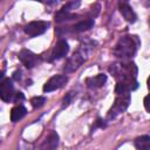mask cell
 Listing matches in <instances>:
<instances>
[{"instance_id":"cell-12","label":"cell","mask_w":150,"mask_h":150,"mask_svg":"<svg viewBox=\"0 0 150 150\" xmlns=\"http://www.w3.org/2000/svg\"><path fill=\"white\" fill-rule=\"evenodd\" d=\"M105 81H107V75H104V74H97V75H95V76H93V77L87 79L86 83H87L88 88H90V89H96V88L102 87V86L105 83Z\"/></svg>"},{"instance_id":"cell-5","label":"cell","mask_w":150,"mask_h":150,"mask_svg":"<svg viewBox=\"0 0 150 150\" xmlns=\"http://www.w3.org/2000/svg\"><path fill=\"white\" fill-rule=\"evenodd\" d=\"M68 81V77L66 75H54L53 77H50L43 86V91L45 93H49L56 89L62 88Z\"/></svg>"},{"instance_id":"cell-2","label":"cell","mask_w":150,"mask_h":150,"mask_svg":"<svg viewBox=\"0 0 150 150\" xmlns=\"http://www.w3.org/2000/svg\"><path fill=\"white\" fill-rule=\"evenodd\" d=\"M110 73L115 75V77L120 81H128V80H136L137 75V67L134 62H121L111 64L109 68Z\"/></svg>"},{"instance_id":"cell-14","label":"cell","mask_w":150,"mask_h":150,"mask_svg":"<svg viewBox=\"0 0 150 150\" xmlns=\"http://www.w3.org/2000/svg\"><path fill=\"white\" fill-rule=\"evenodd\" d=\"M135 146L137 150H150V136L144 135L135 139Z\"/></svg>"},{"instance_id":"cell-11","label":"cell","mask_w":150,"mask_h":150,"mask_svg":"<svg viewBox=\"0 0 150 150\" xmlns=\"http://www.w3.org/2000/svg\"><path fill=\"white\" fill-rule=\"evenodd\" d=\"M59 144V135L55 131H52L42 143L41 150H56Z\"/></svg>"},{"instance_id":"cell-17","label":"cell","mask_w":150,"mask_h":150,"mask_svg":"<svg viewBox=\"0 0 150 150\" xmlns=\"http://www.w3.org/2000/svg\"><path fill=\"white\" fill-rule=\"evenodd\" d=\"M30 103H32L33 108H41L46 103V98L42 96H35L30 100Z\"/></svg>"},{"instance_id":"cell-13","label":"cell","mask_w":150,"mask_h":150,"mask_svg":"<svg viewBox=\"0 0 150 150\" xmlns=\"http://www.w3.org/2000/svg\"><path fill=\"white\" fill-rule=\"evenodd\" d=\"M26 114H27V110L23 105H21V104L15 105L11 111V121L12 122H18L21 118H23Z\"/></svg>"},{"instance_id":"cell-21","label":"cell","mask_w":150,"mask_h":150,"mask_svg":"<svg viewBox=\"0 0 150 150\" xmlns=\"http://www.w3.org/2000/svg\"><path fill=\"white\" fill-rule=\"evenodd\" d=\"M71 96H73V93H69V94L67 95V97H64V100H63V107L67 105V104H69V100H70Z\"/></svg>"},{"instance_id":"cell-6","label":"cell","mask_w":150,"mask_h":150,"mask_svg":"<svg viewBox=\"0 0 150 150\" xmlns=\"http://www.w3.org/2000/svg\"><path fill=\"white\" fill-rule=\"evenodd\" d=\"M14 88L9 79H4L0 82V97L5 102H9L14 97Z\"/></svg>"},{"instance_id":"cell-3","label":"cell","mask_w":150,"mask_h":150,"mask_svg":"<svg viewBox=\"0 0 150 150\" xmlns=\"http://www.w3.org/2000/svg\"><path fill=\"white\" fill-rule=\"evenodd\" d=\"M130 101H131L130 94H121V95H117V97L115 98V102H114L112 107L110 108V110L108 112V118L111 120V118H115L117 115L122 114L129 107Z\"/></svg>"},{"instance_id":"cell-15","label":"cell","mask_w":150,"mask_h":150,"mask_svg":"<svg viewBox=\"0 0 150 150\" xmlns=\"http://www.w3.org/2000/svg\"><path fill=\"white\" fill-rule=\"evenodd\" d=\"M93 25H94V20L87 19V20H83V21H80L79 23H76L74 26V29L76 32H84V30H88L89 28H91Z\"/></svg>"},{"instance_id":"cell-9","label":"cell","mask_w":150,"mask_h":150,"mask_svg":"<svg viewBox=\"0 0 150 150\" xmlns=\"http://www.w3.org/2000/svg\"><path fill=\"white\" fill-rule=\"evenodd\" d=\"M68 50H69V46H68L67 41L60 40V41L54 46V48H53V50H52V54H50V59H52V60H59V59L66 56L67 53H68Z\"/></svg>"},{"instance_id":"cell-10","label":"cell","mask_w":150,"mask_h":150,"mask_svg":"<svg viewBox=\"0 0 150 150\" xmlns=\"http://www.w3.org/2000/svg\"><path fill=\"white\" fill-rule=\"evenodd\" d=\"M118 8H120V12L122 14V16L128 21V22H131L134 23L137 19L135 12L132 11V8L127 4V2H120L118 4Z\"/></svg>"},{"instance_id":"cell-20","label":"cell","mask_w":150,"mask_h":150,"mask_svg":"<svg viewBox=\"0 0 150 150\" xmlns=\"http://www.w3.org/2000/svg\"><path fill=\"white\" fill-rule=\"evenodd\" d=\"M13 100H14V102H15V103L21 102V101L23 100V94H22V93H15V95H14Z\"/></svg>"},{"instance_id":"cell-16","label":"cell","mask_w":150,"mask_h":150,"mask_svg":"<svg viewBox=\"0 0 150 150\" xmlns=\"http://www.w3.org/2000/svg\"><path fill=\"white\" fill-rule=\"evenodd\" d=\"M74 18H76V15L70 14L69 12H66V11H62V9L55 14V21H56V22L68 21V20H71V19H74Z\"/></svg>"},{"instance_id":"cell-4","label":"cell","mask_w":150,"mask_h":150,"mask_svg":"<svg viewBox=\"0 0 150 150\" xmlns=\"http://www.w3.org/2000/svg\"><path fill=\"white\" fill-rule=\"evenodd\" d=\"M49 27V22L47 21H32L25 27V33L29 36H38L43 34Z\"/></svg>"},{"instance_id":"cell-22","label":"cell","mask_w":150,"mask_h":150,"mask_svg":"<svg viewBox=\"0 0 150 150\" xmlns=\"http://www.w3.org/2000/svg\"><path fill=\"white\" fill-rule=\"evenodd\" d=\"M148 89L150 90V76H149V79H148Z\"/></svg>"},{"instance_id":"cell-7","label":"cell","mask_w":150,"mask_h":150,"mask_svg":"<svg viewBox=\"0 0 150 150\" xmlns=\"http://www.w3.org/2000/svg\"><path fill=\"white\" fill-rule=\"evenodd\" d=\"M18 56L26 68H33L38 63V55H35L33 52L28 49H22Z\"/></svg>"},{"instance_id":"cell-19","label":"cell","mask_w":150,"mask_h":150,"mask_svg":"<svg viewBox=\"0 0 150 150\" xmlns=\"http://www.w3.org/2000/svg\"><path fill=\"white\" fill-rule=\"evenodd\" d=\"M144 108L148 112H150V94L144 97Z\"/></svg>"},{"instance_id":"cell-8","label":"cell","mask_w":150,"mask_h":150,"mask_svg":"<svg viewBox=\"0 0 150 150\" xmlns=\"http://www.w3.org/2000/svg\"><path fill=\"white\" fill-rule=\"evenodd\" d=\"M84 61V56L77 52V53H74L73 56H70V59L67 61L66 66H64V71L66 73H71L74 71L75 69H77Z\"/></svg>"},{"instance_id":"cell-18","label":"cell","mask_w":150,"mask_h":150,"mask_svg":"<svg viewBox=\"0 0 150 150\" xmlns=\"http://www.w3.org/2000/svg\"><path fill=\"white\" fill-rule=\"evenodd\" d=\"M80 5V1H76V2H68L67 5H64L62 7V11H66V12H69L70 9H75L77 6Z\"/></svg>"},{"instance_id":"cell-1","label":"cell","mask_w":150,"mask_h":150,"mask_svg":"<svg viewBox=\"0 0 150 150\" xmlns=\"http://www.w3.org/2000/svg\"><path fill=\"white\" fill-rule=\"evenodd\" d=\"M139 41L137 36H123L118 40L114 48V55L120 59L132 57L138 48Z\"/></svg>"}]
</instances>
